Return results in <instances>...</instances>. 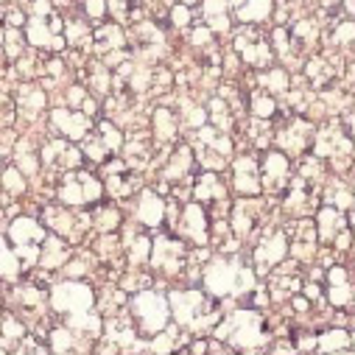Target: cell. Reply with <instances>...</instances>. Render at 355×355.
Here are the masks:
<instances>
[{
    "label": "cell",
    "mask_w": 355,
    "mask_h": 355,
    "mask_svg": "<svg viewBox=\"0 0 355 355\" xmlns=\"http://www.w3.org/2000/svg\"><path fill=\"white\" fill-rule=\"evenodd\" d=\"M129 316L143 336H154V333L165 330V324L171 319V305L162 294L143 288V291H135V300L129 302Z\"/></svg>",
    "instance_id": "cell-1"
},
{
    "label": "cell",
    "mask_w": 355,
    "mask_h": 355,
    "mask_svg": "<svg viewBox=\"0 0 355 355\" xmlns=\"http://www.w3.org/2000/svg\"><path fill=\"white\" fill-rule=\"evenodd\" d=\"M48 238L45 232V224H40L37 218H28V216H20L9 224V241L15 243V254L20 260V269H34L37 260H40V249H42V241Z\"/></svg>",
    "instance_id": "cell-2"
},
{
    "label": "cell",
    "mask_w": 355,
    "mask_h": 355,
    "mask_svg": "<svg viewBox=\"0 0 355 355\" xmlns=\"http://www.w3.org/2000/svg\"><path fill=\"white\" fill-rule=\"evenodd\" d=\"M188 241L176 238V235H159L151 241V272H157L159 277H176L188 269Z\"/></svg>",
    "instance_id": "cell-3"
},
{
    "label": "cell",
    "mask_w": 355,
    "mask_h": 355,
    "mask_svg": "<svg viewBox=\"0 0 355 355\" xmlns=\"http://www.w3.org/2000/svg\"><path fill=\"white\" fill-rule=\"evenodd\" d=\"M235 53L252 70H266L275 64V48L269 42V37L263 34V28H257V23H243V28H238Z\"/></svg>",
    "instance_id": "cell-4"
},
{
    "label": "cell",
    "mask_w": 355,
    "mask_h": 355,
    "mask_svg": "<svg viewBox=\"0 0 355 355\" xmlns=\"http://www.w3.org/2000/svg\"><path fill=\"white\" fill-rule=\"evenodd\" d=\"M51 305L56 313H81V311H93L96 305V291L87 286L84 280H64L51 288Z\"/></svg>",
    "instance_id": "cell-5"
},
{
    "label": "cell",
    "mask_w": 355,
    "mask_h": 355,
    "mask_svg": "<svg viewBox=\"0 0 355 355\" xmlns=\"http://www.w3.org/2000/svg\"><path fill=\"white\" fill-rule=\"evenodd\" d=\"M313 132H316V129H313V121H311V118H305V115H300V112H291L288 121L277 129L275 140H277V146H280L283 154H288V157H302V154L311 151Z\"/></svg>",
    "instance_id": "cell-6"
},
{
    "label": "cell",
    "mask_w": 355,
    "mask_h": 355,
    "mask_svg": "<svg viewBox=\"0 0 355 355\" xmlns=\"http://www.w3.org/2000/svg\"><path fill=\"white\" fill-rule=\"evenodd\" d=\"M288 257V232L283 227H266L254 246V275H269Z\"/></svg>",
    "instance_id": "cell-7"
},
{
    "label": "cell",
    "mask_w": 355,
    "mask_h": 355,
    "mask_svg": "<svg viewBox=\"0 0 355 355\" xmlns=\"http://www.w3.org/2000/svg\"><path fill=\"white\" fill-rule=\"evenodd\" d=\"M173 232L182 241H191L193 246H207L210 243V213L199 202H188L173 221Z\"/></svg>",
    "instance_id": "cell-8"
},
{
    "label": "cell",
    "mask_w": 355,
    "mask_h": 355,
    "mask_svg": "<svg viewBox=\"0 0 355 355\" xmlns=\"http://www.w3.org/2000/svg\"><path fill=\"white\" fill-rule=\"evenodd\" d=\"M260 188L266 193H283L291 182V157L277 151H266L260 159Z\"/></svg>",
    "instance_id": "cell-9"
},
{
    "label": "cell",
    "mask_w": 355,
    "mask_h": 355,
    "mask_svg": "<svg viewBox=\"0 0 355 355\" xmlns=\"http://www.w3.org/2000/svg\"><path fill=\"white\" fill-rule=\"evenodd\" d=\"M238 269H241V263L238 260H230V257H216L205 266V291L216 300L221 297H230L235 291V280H238Z\"/></svg>",
    "instance_id": "cell-10"
},
{
    "label": "cell",
    "mask_w": 355,
    "mask_h": 355,
    "mask_svg": "<svg viewBox=\"0 0 355 355\" xmlns=\"http://www.w3.org/2000/svg\"><path fill=\"white\" fill-rule=\"evenodd\" d=\"M193 202H199L207 213L221 216L230 210V199H227V185L216 171H205L199 180L193 182Z\"/></svg>",
    "instance_id": "cell-11"
},
{
    "label": "cell",
    "mask_w": 355,
    "mask_h": 355,
    "mask_svg": "<svg viewBox=\"0 0 355 355\" xmlns=\"http://www.w3.org/2000/svg\"><path fill=\"white\" fill-rule=\"evenodd\" d=\"M81 151L64 137H51L40 148V162L51 171H76L81 168Z\"/></svg>",
    "instance_id": "cell-12"
},
{
    "label": "cell",
    "mask_w": 355,
    "mask_h": 355,
    "mask_svg": "<svg viewBox=\"0 0 355 355\" xmlns=\"http://www.w3.org/2000/svg\"><path fill=\"white\" fill-rule=\"evenodd\" d=\"M51 126L70 143H81L87 135L93 132V118L84 115L81 110L73 107H59L51 112Z\"/></svg>",
    "instance_id": "cell-13"
},
{
    "label": "cell",
    "mask_w": 355,
    "mask_h": 355,
    "mask_svg": "<svg viewBox=\"0 0 355 355\" xmlns=\"http://www.w3.org/2000/svg\"><path fill=\"white\" fill-rule=\"evenodd\" d=\"M286 232H288V252H291V257L297 263H311L316 257V243H319L316 227L308 218H300L291 227H286Z\"/></svg>",
    "instance_id": "cell-14"
},
{
    "label": "cell",
    "mask_w": 355,
    "mask_h": 355,
    "mask_svg": "<svg viewBox=\"0 0 355 355\" xmlns=\"http://www.w3.org/2000/svg\"><path fill=\"white\" fill-rule=\"evenodd\" d=\"M232 188L241 196H260V165L254 154H241L232 162Z\"/></svg>",
    "instance_id": "cell-15"
},
{
    "label": "cell",
    "mask_w": 355,
    "mask_h": 355,
    "mask_svg": "<svg viewBox=\"0 0 355 355\" xmlns=\"http://www.w3.org/2000/svg\"><path fill=\"white\" fill-rule=\"evenodd\" d=\"M135 218L143 230H157L165 221V202L157 191H140L135 205Z\"/></svg>",
    "instance_id": "cell-16"
},
{
    "label": "cell",
    "mask_w": 355,
    "mask_h": 355,
    "mask_svg": "<svg viewBox=\"0 0 355 355\" xmlns=\"http://www.w3.org/2000/svg\"><path fill=\"white\" fill-rule=\"evenodd\" d=\"M193 151L191 146L180 143L168 157H165V168H162V182H191V168H193Z\"/></svg>",
    "instance_id": "cell-17"
},
{
    "label": "cell",
    "mask_w": 355,
    "mask_h": 355,
    "mask_svg": "<svg viewBox=\"0 0 355 355\" xmlns=\"http://www.w3.org/2000/svg\"><path fill=\"white\" fill-rule=\"evenodd\" d=\"M327 302L333 308H349L352 305V286L349 275L341 263H333L327 269Z\"/></svg>",
    "instance_id": "cell-18"
},
{
    "label": "cell",
    "mask_w": 355,
    "mask_h": 355,
    "mask_svg": "<svg viewBox=\"0 0 355 355\" xmlns=\"http://www.w3.org/2000/svg\"><path fill=\"white\" fill-rule=\"evenodd\" d=\"M67 257H70L67 241H64L62 235H48V238L42 241L37 266H40V269H45V272H56V269H62V266L67 263Z\"/></svg>",
    "instance_id": "cell-19"
},
{
    "label": "cell",
    "mask_w": 355,
    "mask_h": 355,
    "mask_svg": "<svg viewBox=\"0 0 355 355\" xmlns=\"http://www.w3.org/2000/svg\"><path fill=\"white\" fill-rule=\"evenodd\" d=\"M316 235H319V241L322 243H333V238L347 227V213H341V210H336L333 205H324V207H319V213H316Z\"/></svg>",
    "instance_id": "cell-20"
},
{
    "label": "cell",
    "mask_w": 355,
    "mask_h": 355,
    "mask_svg": "<svg viewBox=\"0 0 355 355\" xmlns=\"http://www.w3.org/2000/svg\"><path fill=\"white\" fill-rule=\"evenodd\" d=\"M151 123H154V143L157 146H171L180 135V115L168 107H157L154 115H151Z\"/></svg>",
    "instance_id": "cell-21"
},
{
    "label": "cell",
    "mask_w": 355,
    "mask_h": 355,
    "mask_svg": "<svg viewBox=\"0 0 355 355\" xmlns=\"http://www.w3.org/2000/svg\"><path fill=\"white\" fill-rule=\"evenodd\" d=\"M45 104H48V96H45L42 87H37V84H20L17 87V112L26 121L40 118V112L45 110Z\"/></svg>",
    "instance_id": "cell-22"
},
{
    "label": "cell",
    "mask_w": 355,
    "mask_h": 355,
    "mask_svg": "<svg viewBox=\"0 0 355 355\" xmlns=\"http://www.w3.org/2000/svg\"><path fill=\"white\" fill-rule=\"evenodd\" d=\"M93 45L101 56L110 53V51H123L126 48V34L118 23H101L93 34Z\"/></svg>",
    "instance_id": "cell-23"
},
{
    "label": "cell",
    "mask_w": 355,
    "mask_h": 355,
    "mask_svg": "<svg viewBox=\"0 0 355 355\" xmlns=\"http://www.w3.org/2000/svg\"><path fill=\"white\" fill-rule=\"evenodd\" d=\"M202 17L213 34L230 31V3L227 0H202Z\"/></svg>",
    "instance_id": "cell-24"
},
{
    "label": "cell",
    "mask_w": 355,
    "mask_h": 355,
    "mask_svg": "<svg viewBox=\"0 0 355 355\" xmlns=\"http://www.w3.org/2000/svg\"><path fill=\"white\" fill-rule=\"evenodd\" d=\"M87 84H90V90L96 96H110L112 87H115V73L104 64V62H90L87 64Z\"/></svg>",
    "instance_id": "cell-25"
},
{
    "label": "cell",
    "mask_w": 355,
    "mask_h": 355,
    "mask_svg": "<svg viewBox=\"0 0 355 355\" xmlns=\"http://www.w3.org/2000/svg\"><path fill=\"white\" fill-rule=\"evenodd\" d=\"M12 297L17 300L20 311L23 313H31V316H40L42 308H45V300H48L45 288H40V286H17Z\"/></svg>",
    "instance_id": "cell-26"
},
{
    "label": "cell",
    "mask_w": 355,
    "mask_h": 355,
    "mask_svg": "<svg viewBox=\"0 0 355 355\" xmlns=\"http://www.w3.org/2000/svg\"><path fill=\"white\" fill-rule=\"evenodd\" d=\"M126 254H129V263L132 266H146L148 263V254H151V238L140 230H126Z\"/></svg>",
    "instance_id": "cell-27"
},
{
    "label": "cell",
    "mask_w": 355,
    "mask_h": 355,
    "mask_svg": "<svg viewBox=\"0 0 355 355\" xmlns=\"http://www.w3.org/2000/svg\"><path fill=\"white\" fill-rule=\"evenodd\" d=\"M260 87L269 96H286L288 90H291V76H288V70L286 67H266V70H260Z\"/></svg>",
    "instance_id": "cell-28"
},
{
    "label": "cell",
    "mask_w": 355,
    "mask_h": 355,
    "mask_svg": "<svg viewBox=\"0 0 355 355\" xmlns=\"http://www.w3.org/2000/svg\"><path fill=\"white\" fill-rule=\"evenodd\" d=\"M249 112L260 121H272L277 115V98L266 93L263 87H254V90H249Z\"/></svg>",
    "instance_id": "cell-29"
},
{
    "label": "cell",
    "mask_w": 355,
    "mask_h": 355,
    "mask_svg": "<svg viewBox=\"0 0 355 355\" xmlns=\"http://www.w3.org/2000/svg\"><path fill=\"white\" fill-rule=\"evenodd\" d=\"M53 31L48 26V17H28L26 20V40L40 48V51H51V42H53Z\"/></svg>",
    "instance_id": "cell-30"
},
{
    "label": "cell",
    "mask_w": 355,
    "mask_h": 355,
    "mask_svg": "<svg viewBox=\"0 0 355 355\" xmlns=\"http://www.w3.org/2000/svg\"><path fill=\"white\" fill-rule=\"evenodd\" d=\"M275 9V0H243V6L235 9L241 23H263L272 17Z\"/></svg>",
    "instance_id": "cell-31"
},
{
    "label": "cell",
    "mask_w": 355,
    "mask_h": 355,
    "mask_svg": "<svg viewBox=\"0 0 355 355\" xmlns=\"http://www.w3.org/2000/svg\"><path fill=\"white\" fill-rule=\"evenodd\" d=\"M15 165L26 173V176H34L37 171H40V154L34 151V143L28 140V137H23V140H17L15 143Z\"/></svg>",
    "instance_id": "cell-32"
},
{
    "label": "cell",
    "mask_w": 355,
    "mask_h": 355,
    "mask_svg": "<svg viewBox=\"0 0 355 355\" xmlns=\"http://www.w3.org/2000/svg\"><path fill=\"white\" fill-rule=\"evenodd\" d=\"M90 221H93V227L98 232H118L121 224H123V216H121L118 205H96Z\"/></svg>",
    "instance_id": "cell-33"
},
{
    "label": "cell",
    "mask_w": 355,
    "mask_h": 355,
    "mask_svg": "<svg viewBox=\"0 0 355 355\" xmlns=\"http://www.w3.org/2000/svg\"><path fill=\"white\" fill-rule=\"evenodd\" d=\"M64 40L73 48H93V34H90V26H87L84 17L64 20Z\"/></svg>",
    "instance_id": "cell-34"
},
{
    "label": "cell",
    "mask_w": 355,
    "mask_h": 355,
    "mask_svg": "<svg viewBox=\"0 0 355 355\" xmlns=\"http://www.w3.org/2000/svg\"><path fill=\"white\" fill-rule=\"evenodd\" d=\"M324 202H327V205H333V207H336V210H341V213H349V207H352L349 185H347L344 180H333V182H327Z\"/></svg>",
    "instance_id": "cell-35"
},
{
    "label": "cell",
    "mask_w": 355,
    "mask_h": 355,
    "mask_svg": "<svg viewBox=\"0 0 355 355\" xmlns=\"http://www.w3.org/2000/svg\"><path fill=\"white\" fill-rule=\"evenodd\" d=\"M0 188H3V193L12 196V199L23 196L26 193V173L17 165L3 168V173H0Z\"/></svg>",
    "instance_id": "cell-36"
},
{
    "label": "cell",
    "mask_w": 355,
    "mask_h": 355,
    "mask_svg": "<svg viewBox=\"0 0 355 355\" xmlns=\"http://www.w3.org/2000/svg\"><path fill=\"white\" fill-rule=\"evenodd\" d=\"M349 344H352V338H349V333L344 330V327H330V330H324V333H319V338H316V349H349Z\"/></svg>",
    "instance_id": "cell-37"
},
{
    "label": "cell",
    "mask_w": 355,
    "mask_h": 355,
    "mask_svg": "<svg viewBox=\"0 0 355 355\" xmlns=\"http://www.w3.org/2000/svg\"><path fill=\"white\" fill-rule=\"evenodd\" d=\"M352 37H355V23H352L347 15L333 23V31H330V45H333V51H347L349 42H352Z\"/></svg>",
    "instance_id": "cell-38"
},
{
    "label": "cell",
    "mask_w": 355,
    "mask_h": 355,
    "mask_svg": "<svg viewBox=\"0 0 355 355\" xmlns=\"http://www.w3.org/2000/svg\"><path fill=\"white\" fill-rule=\"evenodd\" d=\"M20 272L23 269H20V260H17L15 249L3 238H0V277H3V280H15Z\"/></svg>",
    "instance_id": "cell-39"
},
{
    "label": "cell",
    "mask_w": 355,
    "mask_h": 355,
    "mask_svg": "<svg viewBox=\"0 0 355 355\" xmlns=\"http://www.w3.org/2000/svg\"><path fill=\"white\" fill-rule=\"evenodd\" d=\"M26 53V37L20 34V28H6L3 31V56L9 59V62H17L20 56Z\"/></svg>",
    "instance_id": "cell-40"
},
{
    "label": "cell",
    "mask_w": 355,
    "mask_h": 355,
    "mask_svg": "<svg viewBox=\"0 0 355 355\" xmlns=\"http://www.w3.org/2000/svg\"><path fill=\"white\" fill-rule=\"evenodd\" d=\"M96 135L101 137V143L107 146L110 154H115V151L123 148V135H121L118 123H112V121H101V123L96 126Z\"/></svg>",
    "instance_id": "cell-41"
},
{
    "label": "cell",
    "mask_w": 355,
    "mask_h": 355,
    "mask_svg": "<svg viewBox=\"0 0 355 355\" xmlns=\"http://www.w3.org/2000/svg\"><path fill=\"white\" fill-rule=\"evenodd\" d=\"M81 154L90 159V162H96V165H101V162H107V157H110V151H107V146L101 143V137L96 135V132H90L84 140H81Z\"/></svg>",
    "instance_id": "cell-42"
},
{
    "label": "cell",
    "mask_w": 355,
    "mask_h": 355,
    "mask_svg": "<svg viewBox=\"0 0 355 355\" xmlns=\"http://www.w3.org/2000/svg\"><path fill=\"white\" fill-rule=\"evenodd\" d=\"M0 336H3L0 344L9 347V341H17V338L26 336V322L20 316H15V313H6L3 319H0Z\"/></svg>",
    "instance_id": "cell-43"
},
{
    "label": "cell",
    "mask_w": 355,
    "mask_h": 355,
    "mask_svg": "<svg viewBox=\"0 0 355 355\" xmlns=\"http://www.w3.org/2000/svg\"><path fill=\"white\" fill-rule=\"evenodd\" d=\"M180 123L191 126V129H199L207 123V110L199 107V104H191V101H182V112H180Z\"/></svg>",
    "instance_id": "cell-44"
},
{
    "label": "cell",
    "mask_w": 355,
    "mask_h": 355,
    "mask_svg": "<svg viewBox=\"0 0 355 355\" xmlns=\"http://www.w3.org/2000/svg\"><path fill=\"white\" fill-rule=\"evenodd\" d=\"M48 336H51V349H56V352H67V349L76 347V333L67 324L64 327H53Z\"/></svg>",
    "instance_id": "cell-45"
},
{
    "label": "cell",
    "mask_w": 355,
    "mask_h": 355,
    "mask_svg": "<svg viewBox=\"0 0 355 355\" xmlns=\"http://www.w3.org/2000/svg\"><path fill=\"white\" fill-rule=\"evenodd\" d=\"M129 9H132L129 0H107V15H112V20L118 26L121 23H129Z\"/></svg>",
    "instance_id": "cell-46"
},
{
    "label": "cell",
    "mask_w": 355,
    "mask_h": 355,
    "mask_svg": "<svg viewBox=\"0 0 355 355\" xmlns=\"http://www.w3.org/2000/svg\"><path fill=\"white\" fill-rule=\"evenodd\" d=\"M168 17H171V26H173V28H188V26H191V6L176 3V6H171Z\"/></svg>",
    "instance_id": "cell-47"
},
{
    "label": "cell",
    "mask_w": 355,
    "mask_h": 355,
    "mask_svg": "<svg viewBox=\"0 0 355 355\" xmlns=\"http://www.w3.org/2000/svg\"><path fill=\"white\" fill-rule=\"evenodd\" d=\"M84 15L101 26V20L107 17V0H84Z\"/></svg>",
    "instance_id": "cell-48"
},
{
    "label": "cell",
    "mask_w": 355,
    "mask_h": 355,
    "mask_svg": "<svg viewBox=\"0 0 355 355\" xmlns=\"http://www.w3.org/2000/svg\"><path fill=\"white\" fill-rule=\"evenodd\" d=\"M15 112H17L15 101L6 93H0V126H9L15 121Z\"/></svg>",
    "instance_id": "cell-49"
},
{
    "label": "cell",
    "mask_w": 355,
    "mask_h": 355,
    "mask_svg": "<svg viewBox=\"0 0 355 355\" xmlns=\"http://www.w3.org/2000/svg\"><path fill=\"white\" fill-rule=\"evenodd\" d=\"M213 37H216V34H213L207 26H196V28L191 31V42H193L196 48H210V45H213Z\"/></svg>",
    "instance_id": "cell-50"
},
{
    "label": "cell",
    "mask_w": 355,
    "mask_h": 355,
    "mask_svg": "<svg viewBox=\"0 0 355 355\" xmlns=\"http://www.w3.org/2000/svg\"><path fill=\"white\" fill-rule=\"evenodd\" d=\"M84 98H87V87H81V84H73V87H67V96H64V101H67V107H73V110H78Z\"/></svg>",
    "instance_id": "cell-51"
},
{
    "label": "cell",
    "mask_w": 355,
    "mask_h": 355,
    "mask_svg": "<svg viewBox=\"0 0 355 355\" xmlns=\"http://www.w3.org/2000/svg\"><path fill=\"white\" fill-rule=\"evenodd\" d=\"M300 288L305 291V300H311V302H319L322 300V286L319 283H302Z\"/></svg>",
    "instance_id": "cell-52"
},
{
    "label": "cell",
    "mask_w": 355,
    "mask_h": 355,
    "mask_svg": "<svg viewBox=\"0 0 355 355\" xmlns=\"http://www.w3.org/2000/svg\"><path fill=\"white\" fill-rule=\"evenodd\" d=\"M6 23H9L12 28H23V26H26V15H23L20 9H12V12L6 15Z\"/></svg>",
    "instance_id": "cell-53"
},
{
    "label": "cell",
    "mask_w": 355,
    "mask_h": 355,
    "mask_svg": "<svg viewBox=\"0 0 355 355\" xmlns=\"http://www.w3.org/2000/svg\"><path fill=\"white\" fill-rule=\"evenodd\" d=\"M188 349H191V352H207V349H210V344H207V341H193Z\"/></svg>",
    "instance_id": "cell-54"
},
{
    "label": "cell",
    "mask_w": 355,
    "mask_h": 355,
    "mask_svg": "<svg viewBox=\"0 0 355 355\" xmlns=\"http://www.w3.org/2000/svg\"><path fill=\"white\" fill-rule=\"evenodd\" d=\"M182 3H185V6H191V3H196V0H182Z\"/></svg>",
    "instance_id": "cell-55"
},
{
    "label": "cell",
    "mask_w": 355,
    "mask_h": 355,
    "mask_svg": "<svg viewBox=\"0 0 355 355\" xmlns=\"http://www.w3.org/2000/svg\"><path fill=\"white\" fill-rule=\"evenodd\" d=\"M0 17H3V6H0Z\"/></svg>",
    "instance_id": "cell-56"
}]
</instances>
